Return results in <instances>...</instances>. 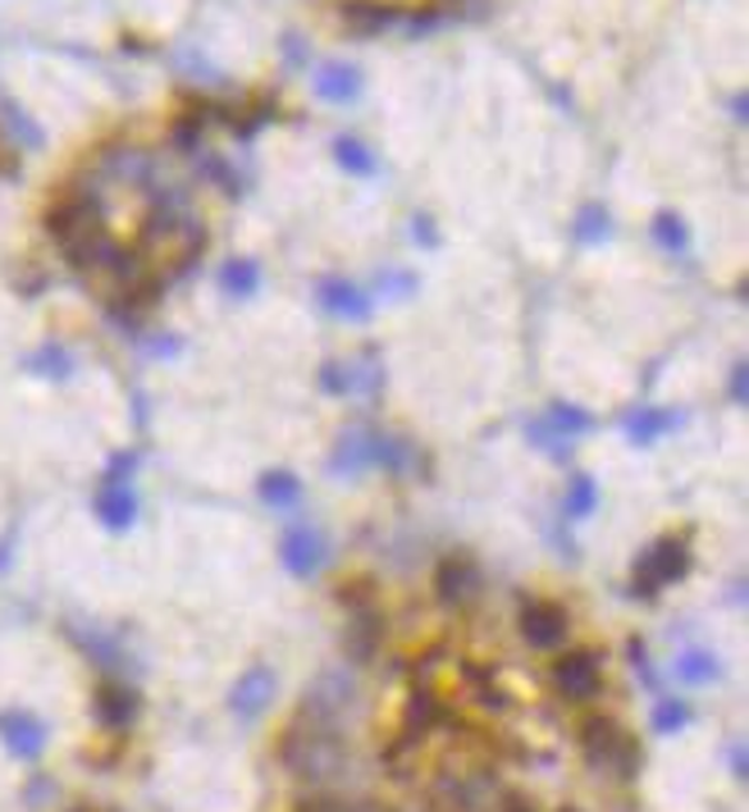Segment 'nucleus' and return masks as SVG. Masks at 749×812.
Returning a JSON list of instances; mask_svg holds the SVG:
<instances>
[{
  "label": "nucleus",
  "mask_w": 749,
  "mask_h": 812,
  "mask_svg": "<svg viewBox=\"0 0 749 812\" xmlns=\"http://www.w3.org/2000/svg\"><path fill=\"white\" fill-rule=\"evenodd\" d=\"M279 762L288 772H298L307 781H329L334 772H343V744H339V731L324 721H311V716H298L288 725V735L279 740Z\"/></svg>",
  "instance_id": "obj_1"
},
{
  "label": "nucleus",
  "mask_w": 749,
  "mask_h": 812,
  "mask_svg": "<svg viewBox=\"0 0 749 812\" xmlns=\"http://www.w3.org/2000/svg\"><path fill=\"white\" fill-rule=\"evenodd\" d=\"M580 753H586L595 772H608L617 781H636L640 772V744L608 716H590L580 725Z\"/></svg>",
  "instance_id": "obj_2"
},
{
  "label": "nucleus",
  "mask_w": 749,
  "mask_h": 812,
  "mask_svg": "<svg viewBox=\"0 0 749 812\" xmlns=\"http://www.w3.org/2000/svg\"><path fill=\"white\" fill-rule=\"evenodd\" d=\"M690 571V548H686V539H662V543H653L645 558L636 562V593L645 598V593H658L662 584H672V580H681Z\"/></svg>",
  "instance_id": "obj_3"
},
{
  "label": "nucleus",
  "mask_w": 749,
  "mask_h": 812,
  "mask_svg": "<svg viewBox=\"0 0 749 812\" xmlns=\"http://www.w3.org/2000/svg\"><path fill=\"white\" fill-rule=\"evenodd\" d=\"M480 589H485V575H480V567L471 558H443L439 562V571H435L439 603H448V608H471L476 598H480Z\"/></svg>",
  "instance_id": "obj_4"
},
{
  "label": "nucleus",
  "mask_w": 749,
  "mask_h": 812,
  "mask_svg": "<svg viewBox=\"0 0 749 812\" xmlns=\"http://www.w3.org/2000/svg\"><path fill=\"white\" fill-rule=\"evenodd\" d=\"M553 685H558V694L571 699V703L595 699L599 685H603V662H599V653H567V658L553 666Z\"/></svg>",
  "instance_id": "obj_5"
},
{
  "label": "nucleus",
  "mask_w": 749,
  "mask_h": 812,
  "mask_svg": "<svg viewBox=\"0 0 749 812\" xmlns=\"http://www.w3.org/2000/svg\"><path fill=\"white\" fill-rule=\"evenodd\" d=\"M567 630H571V621H567V612L558 603L535 598V603L521 608V634H526L530 649H558L567 639Z\"/></svg>",
  "instance_id": "obj_6"
},
{
  "label": "nucleus",
  "mask_w": 749,
  "mask_h": 812,
  "mask_svg": "<svg viewBox=\"0 0 749 812\" xmlns=\"http://www.w3.org/2000/svg\"><path fill=\"white\" fill-rule=\"evenodd\" d=\"M352 699V680L343 671H324L316 685L307 690V703H302V716L311 721H324V725H339V712L348 708Z\"/></svg>",
  "instance_id": "obj_7"
},
{
  "label": "nucleus",
  "mask_w": 749,
  "mask_h": 812,
  "mask_svg": "<svg viewBox=\"0 0 749 812\" xmlns=\"http://www.w3.org/2000/svg\"><path fill=\"white\" fill-rule=\"evenodd\" d=\"M97 179H133V183H151L156 174V160L151 151H138V147H101L97 160Z\"/></svg>",
  "instance_id": "obj_8"
},
{
  "label": "nucleus",
  "mask_w": 749,
  "mask_h": 812,
  "mask_svg": "<svg viewBox=\"0 0 749 812\" xmlns=\"http://www.w3.org/2000/svg\"><path fill=\"white\" fill-rule=\"evenodd\" d=\"M279 694V680H274V671L270 666H252V671H242V680L233 685V712L242 716V721H252V716H261L266 708H270V699Z\"/></svg>",
  "instance_id": "obj_9"
},
{
  "label": "nucleus",
  "mask_w": 749,
  "mask_h": 812,
  "mask_svg": "<svg viewBox=\"0 0 749 812\" xmlns=\"http://www.w3.org/2000/svg\"><path fill=\"white\" fill-rule=\"evenodd\" d=\"M279 558H283V567H288V571L307 580V575H316V571L324 567V539H320L311 525H298V530H288V534H283Z\"/></svg>",
  "instance_id": "obj_10"
},
{
  "label": "nucleus",
  "mask_w": 749,
  "mask_h": 812,
  "mask_svg": "<svg viewBox=\"0 0 749 812\" xmlns=\"http://www.w3.org/2000/svg\"><path fill=\"white\" fill-rule=\"evenodd\" d=\"M339 19H343V28H352L357 37H380V32H389L402 14L389 6V0H343V6H339Z\"/></svg>",
  "instance_id": "obj_11"
},
{
  "label": "nucleus",
  "mask_w": 749,
  "mask_h": 812,
  "mask_svg": "<svg viewBox=\"0 0 749 812\" xmlns=\"http://www.w3.org/2000/svg\"><path fill=\"white\" fill-rule=\"evenodd\" d=\"M0 740H6V749L14 758H41V749H47V725H41L37 716L28 712H6L0 716Z\"/></svg>",
  "instance_id": "obj_12"
},
{
  "label": "nucleus",
  "mask_w": 749,
  "mask_h": 812,
  "mask_svg": "<svg viewBox=\"0 0 749 812\" xmlns=\"http://www.w3.org/2000/svg\"><path fill=\"white\" fill-rule=\"evenodd\" d=\"M97 517L110 525V530H123V525H133V517H138V498H133V489H129V480L114 475L101 484V493H97Z\"/></svg>",
  "instance_id": "obj_13"
},
{
  "label": "nucleus",
  "mask_w": 749,
  "mask_h": 812,
  "mask_svg": "<svg viewBox=\"0 0 749 812\" xmlns=\"http://www.w3.org/2000/svg\"><path fill=\"white\" fill-rule=\"evenodd\" d=\"M316 297H320V307L339 320H366L370 315V297L348 279H320Z\"/></svg>",
  "instance_id": "obj_14"
},
{
  "label": "nucleus",
  "mask_w": 749,
  "mask_h": 812,
  "mask_svg": "<svg viewBox=\"0 0 749 812\" xmlns=\"http://www.w3.org/2000/svg\"><path fill=\"white\" fill-rule=\"evenodd\" d=\"M435 725H448V708L430 694V690H411L407 699V712H402V735L411 740H426Z\"/></svg>",
  "instance_id": "obj_15"
},
{
  "label": "nucleus",
  "mask_w": 749,
  "mask_h": 812,
  "mask_svg": "<svg viewBox=\"0 0 749 812\" xmlns=\"http://www.w3.org/2000/svg\"><path fill=\"white\" fill-rule=\"evenodd\" d=\"M92 712L106 731H123V725H133V716H138V694L123 690V685H101L92 699Z\"/></svg>",
  "instance_id": "obj_16"
},
{
  "label": "nucleus",
  "mask_w": 749,
  "mask_h": 812,
  "mask_svg": "<svg viewBox=\"0 0 749 812\" xmlns=\"http://www.w3.org/2000/svg\"><path fill=\"white\" fill-rule=\"evenodd\" d=\"M357 92H361V73L352 69V64H320L316 69V97H324V101H334V106H348V101H357Z\"/></svg>",
  "instance_id": "obj_17"
},
{
  "label": "nucleus",
  "mask_w": 749,
  "mask_h": 812,
  "mask_svg": "<svg viewBox=\"0 0 749 812\" xmlns=\"http://www.w3.org/2000/svg\"><path fill=\"white\" fill-rule=\"evenodd\" d=\"M366 465H374V434H343L334 448V470L339 475H361Z\"/></svg>",
  "instance_id": "obj_18"
},
{
  "label": "nucleus",
  "mask_w": 749,
  "mask_h": 812,
  "mask_svg": "<svg viewBox=\"0 0 749 812\" xmlns=\"http://www.w3.org/2000/svg\"><path fill=\"white\" fill-rule=\"evenodd\" d=\"M457 675L467 680V690L476 694L480 708H489V712H503V708H508V694L493 685V675H489L485 666H476V662H457Z\"/></svg>",
  "instance_id": "obj_19"
},
{
  "label": "nucleus",
  "mask_w": 749,
  "mask_h": 812,
  "mask_svg": "<svg viewBox=\"0 0 749 812\" xmlns=\"http://www.w3.org/2000/svg\"><path fill=\"white\" fill-rule=\"evenodd\" d=\"M668 430H677V415H668V411L645 407V411L627 415V434H631V443H653V439H662Z\"/></svg>",
  "instance_id": "obj_20"
},
{
  "label": "nucleus",
  "mask_w": 749,
  "mask_h": 812,
  "mask_svg": "<svg viewBox=\"0 0 749 812\" xmlns=\"http://www.w3.org/2000/svg\"><path fill=\"white\" fill-rule=\"evenodd\" d=\"M677 675L686 680V685H713V680L722 675V662L713 653H703V649H690V653L677 658Z\"/></svg>",
  "instance_id": "obj_21"
},
{
  "label": "nucleus",
  "mask_w": 749,
  "mask_h": 812,
  "mask_svg": "<svg viewBox=\"0 0 749 812\" xmlns=\"http://www.w3.org/2000/svg\"><path fill=\"white\" fill-rule=\"evenodd\" d=\"M220 288H224L229 297H252V292L261 288L257 261H229V265L220 270Z\"/></svg>",
  "instance_id": "obj_22"
},
{
  "label": "nucleus",
  "mask_w": 749,
  "mask_h": 812,
  "mask_svg": "<svg viewBox=\"0 0 749 812\" xmlns=\"http://www.w3.org/2000/svg\"><path fill=\"white\" fill-rule=\"evenodd\" d=\"M334 160L348 169V174H357V179H370V174H374V156H370V147L357 142V138H348V133L334 142Z\"/></svg>",
  "instance_id": "obj_23"
},
{
  "label": "nucleus",
  "mask_w": 749,
  "mask_h": 812,
  "mask_svg": "<svg viewBox=\"0 0 749 812\" xmlns=\"http://www.w3.org/2000/svg\"><path fill=\"white\" fill-rule=\"evenodd\" d=\"M201 138H206V123H201L197 114H179V119L170 123V147H174L179 156H201V151H206Z\"/></svg>",
  "instance_id": "obj_24"
},
{
  "label": "nucleus",
  "mask_w": 749,
  "mask_h": 812,
  "mask_svg": "<svg viewBox=\"0 0 749 812\" xmlns=\"http://www.w3.org/2000/svg\"><path fill=\"white\" fill-rule=\"evenodd\" d=\"M261 498H266L270 507L288 511V507H298L302 489H298V480H293V475H288V470H270V475L261 480Z\"/></svg>",
  "instance_id": "obj_25"
},
{
  "label": "nucleus",
  "mask_w": 749,
  "mask_h": 812,
  "mask_svg": "<svg viewBox=\"0 0 749 812\" xmlns=\"http://www.w3.org/2000/svg\"><path fill=\"white\" fill-rule=\"evenodd\" d=\"M197 174L206 179V183H216L220 192H229V197H238L242 192V183H238V174L229 169V160H220L216 151H206V156H197Z\"/></svg>",
  "instance_id": "obj_26"
},
{
  "label": "nucleus",
  "mask_w": 749,
  "mask_h": 812,
  "mask_svg": "<svg viewBox=\"0 0 749 812\" xmlns=\"http://www.w3.org/2000/svg\"><path fill=\"white\" fill-rule=\"evenodd\" d=\"M374 465H385L389 475H402V470L416 465V452L402 439H374Z\"/></svg>",
  "instance_id": "obj_27"
},
{
  "label": "nucleus",
  "mask_w": 749,
  "mask_h": 812,
  "mask_svg": "<svg viewBox=\"0 0 749 812\" xmlns=\"http://www.w3.org/2000/svg\"><path fill=\"white\" fill-rule=\"evenodd\" d=\"M686 721H690V708L681 699H658L653 703V731L658 735H681Z\"/></svg>",
  "instance_id": "obj_28"
},
{
  "label": "nucleus",
  "mask_w": 749,
  "mask_h": 812,
  "mask_svg": "<svg viewBox=\"0 0 749 812\" xmlns=\"http://www.w3.org/2000/svg\"><path fill=\"white\" fill-rule=\"evenodd\" d=\"M608 229H612V220H608V210H603L599 201H590V205L576 215V238H580V242H603Z\"/></svg>",
  "instance_id": "obj_29"
},
{
  "label": "nucleus",
  "mask_w": 749,
  "mask_h": 812,
  "mask_svg": "<svg viewBox=\"0 0 749 812\" xmlns=\"http://www.w3.org/2000/svg\"><path fill=\"white\" fill-rule=\"evenodd\" d=\"M595 502H599V489H595V480H590V475H576V480H571V489H567V517H571V521L590 517V511H595Z\"/></svg>",
  "instance_id": "obj_30"
},
{
  "label": "nucleus",
  "mask_w": 749,
  "mask_h": 812,
  "mask_svg": "<svg viewBox=\"0 0 749 812\" xmlns=\"http://www.w3.org/2000/svg\"><path fill=\"white\" fill-rule=\"evenodd\" d=\"M653 242H658L662 251H672V255L686 251V224L672 215V210H662V215L653 220Z\"/></svg>",
  "instance_id": "obj_31"
},
{
  "label": "nucleus",
  "mask_w": 749,
  "mask_h": 812,
  "mask_svg": "<svg viewBox=\"0 0 749 812\" xmlns=\"http://www.w3.org/2000/svg\"><path fill=\"white\" fill-rule=\"evenodd\" d=\"M439 23H443V10H439V6H421V10H411V14H407V32H411V37L435 32Z\"/></svg>",
  "instance_id": "obj_32"
},
{
  "label": "nucleus",
  "mask_w": 749,
  "mask_h": 812,
  "mask_svg": "<svg viewBox=\"0 0 749 812\" xmlns=\"http://www.w3.org/2000/svg\"><path fill=\"white\" fill-rule=\"evenodd\" d=\"M731 776L745 781L749 776V758H745V744H731Z\"/></svg>",
  "instance_id": "obj_33"
},
{
  "label": "nucleus",
  "mask_w": 749,
  "mask_h": 812,
  "mask_svg": "<svg viewBox=\"0 0 749 812\" xmlns=\"http://www.w3.org/2000/svg\"><path fill=\"white\" fill-rule=\"evenodd\" d=\"M298 812H343V803H334V799H307Z\"/></svg>",
  "instance_id": "obj_34"
},
{
  "label": "nucleus",
  "mask_w": 749,
  "mask_h": 812,
  "mask_svg": "<svg viewBox=\"0 0 749 812\" xmlns=\"http://www.w3.org/2000/svg\"><path fill=\"white\" fill-rule=\"evenodd\" d=\"M731 398H736V402L745 398V365H736V374H731Z\"/></svg>",
  "instance_id": "obj_35"
},
{
  "label": "nucleus",
  "mask_w": 749,
  "mask_h": 812,
  "mask_svg": "<svg viewBox=\"0 0 749 812\" xmlns=\"http://www.w3.org/2000/svg\"><path fill=\"white\" fill-rule=\"evenodd\" d=\"M503 812H535V808H530V803H526V799H517V794H512V799H508V803H503Z\"/></svg>",
  "instance_id": "obj_36"
},
{
  "label": "nucleus",
  "mask_w": 749,
  "mask_h": 812,
  "mask_svg": "<svg viewBox=\"0 0 749 812\" xmlns=\"http://www.w3.org/2000/svg\"><path fill=\"white\" fill-rule=\"evenodd\" d=\"M562 812H576V808H562Z\"/></svg>",
  "instance_id": "obj_37"
},
{
  "label": "nucleus",
  "mask_w": 749,
  "mask_h": 812,
  "mask_svg": "<svg viewBox=\"0 0 749 812\" xmlns=\"http://www.w3.org/2000/svg\"><path fill=\"white\" fill-rule=\"evenodd\" d=\"M78 812H82V808H78Z\"/></svg>",
  "instance_id": "obj_38"
}]
</instances>
